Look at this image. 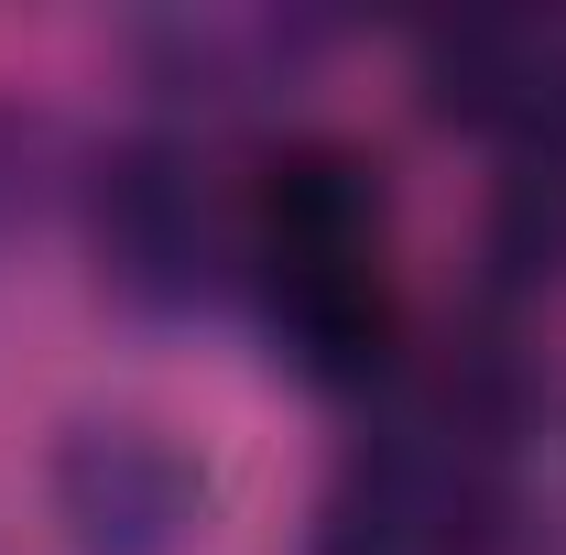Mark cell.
<instances>
[{
  "instance_id": "cell-1",
  "label": "cell",
  "mask_w": 566,
  "mask_h": 555,
  "mask_svg": "<svg viewBox=\"0 0 566 555\" xmlns=\"http://www.w3.org/2000/svg\"><path fill=\"white\" fill-rule=\"evenodd\" d=\"M262 283L273 327L316 381H370L392 359V262H381V175L349 142H294L262 175Z\"/></svg>"
},
{
  "instance_id": "cell-2",
  "label": "cell",
  "mask_w": 566,
  "mask_h": 555,
  "mask_svg": "<svg viewBox=\"0 0 566 555\" xmlns=\"http://www.w3.org/2000/svg\"><path fill=\"white\" fill-rule=\"evenodd\" d=\"M491 458L447 425H403L316 512V555H491Z\"/></svg>"
},
{
  "instance_id": "cell-3",
  "label": "cell",
  "mask_w": 566,
  "mask_h": 555,
  "mask_svg": "<svg viewBox=\"0 0 566 555\" xmlns=\"http://www.w3.org/2000/svg\"><path fill=\"white\" fill-rule=\"evenodd\" d=\"M55 512L76 555H186L208 534V469L164 425H76L55 447Z\"/></svg>"
},
{
  "instance_id": "cell-4",
  "label": "cell",
  "mask_w": 566,
  "mask_h": 555,
  "mask_svg": "<svg viewBox=\"0 0 566 555\" xmlns=\"http://www.w3.org/2000/svg\"><path fill=\"white\" fill-rule=\"evenodd\" d=\"M424 76H436L447 121L512 132L523 153L566 142V22H469L424 55Z\"/></svg>"
},
{
  "instance_id": "cell-5",
  "label": "cell",
  "mask_w": 566,
  "mask_h": 555,
  "mask_svg": "<svg viewBox=\"0 0 566 555\" xmlns=\"http://www.w3.org/2000/svg\"><path fill=\"white\" fill-rule=\"evenodd\" d=\"M98 251L132 294H197L208 283V186L186 153L132 142L98 175Z\"/></svg>"
}]
</instances>
